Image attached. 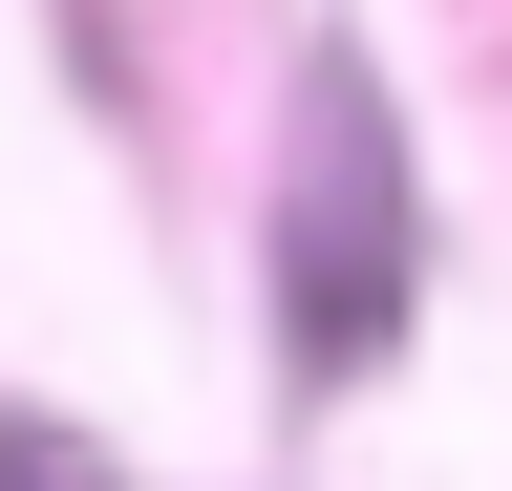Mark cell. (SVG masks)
I'll return each instance as SVG.
<instances>
[{"label":"cell","mask_w":512,"mask_h":491,"mask_svg":"<svg viewBox=\"0 0 512 491\" xmlns=\"http://www.w3.org/2000/svg\"><path fill=\"white\" fill-rule=\"evenodd\" d=\"M278 321H299V385H342V363L406 321V150H384L363 65L299 86V193H278Z\"/></svg>","instance_id":"obj_1"},{"label":"cell","mask_w":512,"mask_h":491,"mask_svg":"<svg viewBox=\"0 0 512 491\" xmlns=\"http://www.w3.org/2000/svg\"><path fill=\"white\" fill-rule=\"evenodd\" d=\"M0 491H86V470H64V449H43V427H0Z\"/></svg>","instance_id":"obj_2"}]
</instances>
